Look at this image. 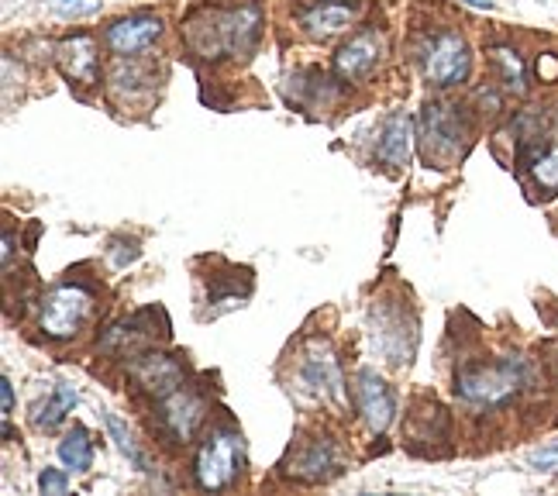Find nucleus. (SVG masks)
I'll use <instances>...</instances> for the list:
<instances>
[{
  "label": "nucleus",
  "mask_w": 558,
  "mask_h": 496,
  "mask_svg": "<svg viewBox=\"0 0 558 496\" xmlns=\"http://www.w3.org/2000/svg\"><path fill=\"white\" fill-rule=\"evenodd\" d=\"M59 462L66 465V469H73V472H87L90 469V465H93V441H90L87 428H80V424H76V428L59 441Z\"/></svg>",
  "instance_id": "nucleus-17"
},
{
  "label": "nucleus",
  "mask_w": 558,
  "mask_h": 496,
  "mask_svg": "<svg viewBox=\"0 0 558 496\" xmlns=\"http://www.w3.org/2000/svg\"><path fill=\"white\" fill-rule=\"evenodd\" d=\"M104 421H107V431H111V434H114V441H118V448H121V452L128 455L131 462H138V465H142V452H138V445H135V438H131V431L124 428V424H121L114 414H107Z\"/></svg>",
  "instance_id": "nucleus-22"
},
{
  "label": "nucleus",
  "mask_w": 558,
  "mask_h": 496,
  "mask_svg": "<svg viewBox=\"0 0 558 496\" xmlns=\"http://www.w3.org/2000/svg\"><path fill=\"white\" fill-rule=\"evenodd\" d=\"M162 35V21L159 18H149V14H135V18H121L114 21L111 28H107L104 42L111 52H118V56H135V52H145L155 38Z\"/></svg>",
  "instance_id": "nucleus-10"
},
{
  "label": "nucleus",
  "mask_w": 558,
  "mask_h": 496,
  "mask_svg": "<svg viewBox=\"0 0 558 496\" xmlns=\"http://www.w3.org/2000/svg\"><path fill=\"white\" fill-rule=\"evenodd\" d=\"M304 376L317 390L331 393V397H341V369H338L335 355L328 352V345H317L314 341V348H310V355L304 362Z\"/></svg>",
  "instance_id": "nucleus-16"
},
{
  "label": "nucleus",
  "mask_w": 558,
  "mask_h": 496,
  "mask_svg": "<svg viewBox=\"0 0 558 496\" xmlns=\"http://www.w3.org/2000/svg\"><path fill=\"white\" fill-rule=\"evenodd\" d=\"M87 314H90V293L83 290V286L66 283V286H52L42 297V314H38V321H42V331L49 338L66 341L83 328Z\"/></svg>",
  "instance_id": "nucleus-5"
},
{
  "label": "nucleus",
  "mask_w": 558,
  "mask_h": 496,
  "mask_svg": "<svg viewBox=\"0 0 558 496\" xmlns=\"http://www.w3.org/2000/svg\"><path fill=\"white\" fill-rule=\"evenodd\" d=\"M100 11V0H56V14L66 21H80Z\"/></svg>",
  "instance_id": "nucleus-23"
},
{
  "label": "nucleus",
  "mask_w": 558,
  "mask_h": 496,
  "mask_svg": "<svg viewBox=\"0 0 558 496\" xmlns=\"http://www.w3.org/2000/svg\"><path fill=\"white\" fill-rule=\"evenodd\" d=\"M352 21H355V4H345V0H314V4L300 11V28L310 38L341 35V31H348Z\"/></svg>",
  "instance_id": "nucleus-11"
},
{
  "label": "nucleus",
  "mask_w": 558,
  "mask_h": 496,
  "mask_svg": "<svg viewBox=\"0 0 558 496\" xmlns=\"http://www.w3.org/2000/svg\"><path fill=\"white\" fill-rule=\"evenodd\" d=\"M465 4H472V7H483V11H490V7H493V0H465Z\"/></svg>",
  "instance_id": "nucleus-28"
},
{
  "label": "nucleus",
  "mask_w": 558,
  "mask_h": 496,
  "mask_svg": "<svg viewBox=\"0 0 558 496\" xmlns=\"http://www.w3.org/2000/svg\"><path fill=\"white\" fill-rule=\"evenodd\" d=\"M531 176L538 180L541 190L558 193V149H548L545 155L531 162Z\"/></svg>",
  "instance_id": "nucleus-19"
},
{
  "label": "nucleus",
  "mask_w": 558,
  "mask_h": 496,
  "mask_svg": "<svg viewBox=\"0 0 558 496\" xmlns=\"http://www.w3.org/2000/svg\"><path fill=\"white\" fill-rule=\"evenodd\" d=\"M0 400H4V421L11 417L14 410V390H11V379H0Z\"/></svg>",
  "instance_id": "nucleus-27"
},
{
  "label": "nucleus",
  "mask_w": 558,
  "mask_h": 496,
  "mask_svg": "<svg viewBox=\"0 0 558 496\" xmlns=\"http://www.w3.org/2000/svg\"><path fill=\"white\" fill-rule=\"evenodd\" d=\"M56 62L73 83H97L100 56H97V42H93L90 35L66 38L56 49Z\"/></svg>",
  "instance_id": "nucleus-13"
},
{
  "label": "nucleus",
  "mask_w": 558,
  "mask_h": 496,
  "mask_svg": "<svg viewBox=\"0 0 558 496\" xmlns=\"http://www.w3.org/2000/svg\"><path fill=\"white\" fill-rule=\"evenodd\" d=\"M538 76H541L545 83H555V80H558V56H552V52L538 56Z\"/></svg>",
  "instance_id": "nucleus-25"
},
{
  "label": "nucleus",
  "mask_w": 558,
  "mask_h": 496,
  "mask_svg": "<svg viewBox=\"0 0 558 496\" xmlns=\"http://www.w3.org/2000/svg\"><path fill=\"white\" fill-rule=\"evenodd\" d=\"M383 52H386V42H383V35H379L376 28L359 31V35H352V38H348V42L338 49V56H335V73L341 76V80H366L372 69L379 66Z\"/></svg>",
  "instance_id": "nucleus-8"
},
{
  "label": "nucleus",
  "mask_w": 558,
  "mask_h": 496,
  "mask_svg": "<svg viewBox=\"0 0 558 496\" xmlns=\"http://www.w3.org/2000/svg\"><path fill=\"white\" fill-rule=\"evenodd\" d=\"M38 490H42L45 496H62L69 490V479L62 469H45L42 476H38Z\"/></svg>",
  "instance_id": "nucleus-24"
},
{
  "label": "nucleus",
  "mask_w": 558,
  "mask_h": 496,
  "mask_svg": "<svg viewBox=\"0 0 558 496\" xmlns=\"http://www.w3.org/2000/svg\"><path fill=\"white\" fill-rule=\"evenodd\" d=\"M421 62H424V76H428L434 87H455V83H462L469 76L472 52L462 35L441 31V35H434L428 42Z\"/></svg>",
  "instance_id": "nucleus-6"
},
{
  "label": "nucleus",
  "mask_w": 558,
  "mask_h": 496,
  "mask_svg": "<svg viewBox=\"0 0 558 496\" xmlns=\"http://www.w3.org/2000/svg\"><path fill=\"white\" fill-rule=\"evenodd\" d=\"M135 379L138 386H145V390L162 400L183 386V369L173 359H166V355H145L135 366Z\"/></svg>",
  "instance_id": "nucleus-14"
},
{
  "label": "nucleus",
  "mask_w": 558,
  "mask_h": 496,
  "mask_svg": "<svg viewBox=\"0 0 558 496\" xmlns=\"http://www.w3.org/2000/svg\"><path fill=\"white\" fill-rule=\"evenodd\" d=\"M493 62L503 69V80H507V87L517 90V93H524V66H521V59H517V52L496 49L493 52Z\"/></svg>",
  "instance_id": "nucleus-21"
},
{
  "label": "nucleus",
  "mask_w": 558,
  "mask_h": 496,
  "mask_svg": "<svg viewBox=\"0 0 558 496\" xmlns=\"http://www.w3.org/2000/svg\"><path fill=\"white\" fill-rule=\"evenodd\" d=\"M410 145H414V128L407 114H393L383 128V138L376 145V159L393 169H403L410 162Z\"/></svg>",
  "instance_id": "nucleus-15"
},
{
  "label": "nucleus",
  "mask_w": 558,
  "mask_h": 496,
  "mask_svg": "<svg viewBox=\"0 0 558 496\" xmlns=\"http://www.w3.org/2000/svg\"><path fill=\"white\" fill-rule=\"evenodd\" d=\"M465 121L459 107L448 104H428L421 114V142H424V159L434 166L455 162L465 149Z\"/></svg>",
  "instance_id": "nucleus-3"
},
{
  "label": "nucleus",
  "mask_w": 558,
  "mask_h": 496,
  "mask_svg": "<svg viewBox=\"0 0 558 496\" xmlns=\"http://www.w3.org/2000/svg\"><path fill=\"white\" fill-rule=\"evenodd\" d=\"M73 403H76V393H73V386H56V393H52V400L45 403V407H38V414H35V424L38 428H56V424L66 417V410H73Z\"/></svg>",
  "instance_id": "nucleus-18"
},
{
  "label": "nucleus",
  "mask_w": 558,
  "mask_h": 496,
  "mask_svg": "<svg viewBox=\"0 0 558 496\" xmlns=\"http://www.w3.org/2000/svg\"><path fill=\"white\" fill-rule=\"evenodd\" d=\"M262 11L255 4L242 7H214V11H197L186 21L183 35L193 52L204 59L221 56H248L259 42Z\"/></svg>",
  "instance_id": "nucleus-1"
},
{
  "label": "nucleus",
  "mask_w": 558,
  "mask_h": 496,
  "mask_svg": "<svg viewBox=\"0 0 558 496\" xmlns=\"http://www.w3.org/2000/svg\"><path fill=\"white\" fill-rule=\"evenodd\" d=\"M355 403H359V414L366 417V424L376 434H383L397 417V400L393 390L386 386L383 376H376L372 369H362L355 379Z\"/></svg>",
  "instance_id": "nucleus-7"
},
{
  "label": "nucleus",
  "mask_w": 558,
  "mask_h": 496,
  "mask_svg": "<svg viewBox=\"0 0 558 496\" xmlns=\"http://www.w3.org/2000/svg\"><path fill=\"white\" fill-rule=\"evenodd\" d=\"M242 434L238 431H211V438L204 441L197 455V483L204 490H224L242 476Z\"/></svg>",
  "instance_id": "nucleus-4"
},
{
  "label": "nucleus",
  "mask_w": 558,
  "mask_h": 496,
  "mask_svg": "<svg viewBox=\"0 0 558 496\" xmlns=\"http://www.w3.org/2000/svg\"><path fill=\"white\" fill-rule=\"evenodd\" d=\"M524 386V362L521 359H500L493 366H472L459 372L455 379V393L469 403H486V407H500L510 397H517Z\"/></svg>",
  "instance_id": "nucleus-2"
},
{
  "label": "nucleus",
  "mask_w": 558,
  "mask_h": 496,
  "mask_svg": "<svg viewBox=\"0 0 558 496\" xmlns=\"http://www.w3.org/2000/svg\"><path fill=\"white\" fill-rule=\"evenodd\" d=\"M107 93H111L114 104L131 107L138 100H149L155 93V73L149 66H138V62L118 59L107 73Z\"/></svg>",
  "instance_id": "nucleus-9"
},
{
  "label": "nucleus",
  "mask_w": 558,
  "mask_h": 496,
  "mask_svg": "<svg viewBox=\"0 0 558 496\" xmlns=\"http://www.w3.org/2000/svg\"><path fill=\"white\" fill-rule=\"evenodd\" d=\"M531 465H541V469H548V465H558V445L555 448H545V452H534L531 455Z\"/></svg>",
  "instance_id": "nucleus-26"
},
{
  "label": "nucleus",
  "mask_w": 558,
  "mask_h": 496,
  "mask_svg": "<svg viewBox=\"0 0 558 496\" xmlns=\"http://www.w3.org/2000/svg\"><path fill=\"white\" fill-rule=\"evenodd\" d=\"M324 469H331V452H328V445L314 441L304 459H297V472L300 476H307V479H321Z\"/></svg>",
  "instance_id": "nucleus-20"
},
{
  "label": "nucleus",
  "mask_w": 558,
  "mask_h": 496,
  "mask_svg": "<svg viewBox=\"0 0 558 496\" xmlns=\"http://www.w3.org/2000/svg\"><path fill=\"white\" fill-rule=\"evenodd\" d=\"M159 414H162V428L169 431V438L190 441L200 424V417H204V407H200V400L193 397V393H186L180 386V390H173L169 397H162Z\"/></svg>",
  "instance_id": "nucleus-12"
}]
</instances>
